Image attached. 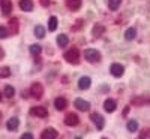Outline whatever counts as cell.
<instances>
[{
  "label": "cell",
  "instance_id": "cell-1",
  "mask_svg": "<svg viewBox=\"0 0 150 139\" xmlns=\"http://www.w3.org/2000/svg\"><path fill=\"white\" fill-rule=\"evenodd\" d=\"M65 60H68V63H71V65H78L80 63V51L77 48H71L69 51L65 53Z\"/></svg>",
  "mask_w": 150,
  "mask_h": 139
},
{
  "label": "cell",
  "instance_id": "cell-2",
  "mask_svg": "<svg viewBox=\"0 0 150 139\" xmlns=\"http://www.w3.org/2000/svg\"><path fill=\"white\" fill-rule=\"evenodd\" d=\"M84 57H86V60H87V61H90V63L101 61V53H99V51H96V49H93V48L86 49Z\"/></svg>",
  "mask_w": 150,
  "mask_h": 139
},
{
  "label": "cell",
  "instance_id": "cell-3",
  "mask_svg": "<svg viewBox=\"0 0 150 139\" xmlns=\"http://www.w3.org/2000/svg\"><path fill=\"white\" fill-rule=\"evenodd\" d=\"M42 94H44V87H42V84L33 82L32 87H30V96L35 97V99H41Z\"/></svg>",
  "mask_w": 150,
  "mask_h": 139
},
{
  "label": "cell",
  "instance_id": "cell-4",
  "mask_svg": "<svg viewBox=\"0 0 150 139\" xmlns=\"http://www.w3.org/2000/svg\"><path fill=\"white\" fill-rule=\"evenodd\" d=\"M30 114L35 115V117H39V118H47L48 117V111L44 106H33L30 109Z\"/></svg>",
  "mask_w": 150,
  "mask_h": 139
},
{
  "label": "cell",
  "instance_id": "cell-5",
  "mask_svg": "<svg viewBox=\"0 0 150 139\" xmlns=\"http://www.w3.org/2000/svg\"><path fill=\"white\" fill-rule=\"evenodd\" d=\"M110 72L112 77H116V78H120L123 77V73H125V69L122 65H119V63H112V65L110 66Z\"/></svg>",
  "mask_w": 150,
  "mask_h": 139
},
{
  "label": "cell",
  "instance_id": "cell-6",
  "mask_svg": "<svg viewBox=\"0 0 150 139\" xmlns=\"http://www.w3.org/2000/svg\"><path fill=\"white\" fill-rule=\"evenodd\" d=\"M90 120L95 123V126H96L99 130H102V129H104V126H105L104 117H102V115H99L98 112H93V114H92V115H90Z\"/></svg>",
  "mask_w": 150,
  "mask_h": 139
},
{
  "label": "cell",
  "instance_id": "cell-7",
  "mask_svg": "<svg viewBox=\"0 0 150 139\" xmlns=\"http://www.w3.org/2000/svg\"><path fill=\"white\" fill-rule=\"evenodd\" d=\"M0 9H2V14L8 17L12 12V2L11 0H0Z\"/></svg>",
  "mask_w": 150,
  "mask_h": 139
},
{
  "label": "cell",
  "instance_id": "cell-8",
  "mask_svg": "<svg viewBox=\"0 0 150 139\" xmlns=\"http://www.w3.org/2000/svg\"><path fill=\"white\" fill-rule=\"evenodd\" d=\"M65 123H66V126H71V127H74V126H77V124L80 123V118H78L77 114L69 112L68 115H66V118H65Z\"/></svg>",
  "mask_w": 150,
  "mask_h": 139
},
{
  "label": "cell",
  "instance_id": "cell-9",
  "mask_svg": "<svg viewBox=\"0 0 150 139\" xmlns=\"http://www.w3.org/2000/svg\"><path fill=\"white\" fill-rule=\"evenodd\" d=\"M41 139H57V132L51 127H48L41 133Z\"/></svg>",
  "mask_w": 150,
  "mask_h": 139
},
{
  "label": "cell",
  "instance_id": "cell-10",
  "mask_svg": "<svg viewBox=\"0 0 150 139\" xmlns=\"http://www.w3.org/2000/svg\"><path fill=\"white\" fill-rule=\"evenodd\" d=\"M74 105H75V108L80 109V111H87V109H90V103L86 102V100H83V99H75Z\"/></svg>",
  "mask_w": 150,
  "mask_h": 139
},
{
  "label": "cell",
  "instance_id": "cell-11",
  "mask_svg": "<svg viewBox=\"0 0 150 139\" xmlns=\"http://www.w3.org/2000/svg\"><path fill=\"white\" fill-rule=\"evenodd\" d=\"M117 108V103H116V100H112V99H107L105 100V103H104V109L107 112H114Z\"/></svg>",
  "mask_w": 150,
  "mask_h": 139
},
{
  "label": "cell",
  "instance_id": "cell-12",
  "mask_svg": "<svg viewBox=\"0 0 150 139\" xmlns=\"http://www.w3.org/2000/svg\"><path fill=\"white\" fill-rule=\"evenodd\" d=\"M131 103L132 105H147V103H150V99H147V97H143V96H135V97H132V100H131Z\"/></svg>",
  "mask_w": 150,
  "mask_h": 139
},
{
  "label": "cell",
  "instance_id": "cell-13",
  "mask_svg": "<svg viewBox=\"0 0 150 139\" xmlns=\"http://www.w3.org/2000/svg\"><path fill=\"white\" fill-rule=\"evenodd\" d=\"M18 126H20V121H18L17 117H12V118L8 120V123H6V127H8V130H11V132L17 130V129H18Z\"/></svg>",
  "mask_w": 150,
  "mask_h": 139
},
{
  "label": "cell",
  "instance_id": "cell-14",
  "mask_svg": "<svg viewBox=\"0 0 150 139\" xmlns=\"http://www.w3.org/2000/svg\"><path fill=\"white\" fill-rule=\"evenodd\" d=\"M90 85H92V79H90L89 77H83V78H80V81H78V87L81 88V90H87V88H90Z\"/></svg>",
  "mask_w": 150,
  "mask_h": 139
},
{
  "label": "cell",
  "instance_id": "cell-15",
  "mask_svg": "<svg viewBox=\"0 0 150 139\" xmlns=\"http://www.w3.org/2000/svg\"><path fill=\"white\" fill-rule=\"evenodd\" d=\"M54 106H56V109H59V111H63V109L68 106L66 99H63V97H57V99L54 100Z\"/></svg>",
  "mask_w": 150,
  "mask_h": 139
},
{
  "label": "cell",
  "instance_id": "cell-16",
  "mask_svg": "<svg viewBox=\"0 0 150 139\" xmlns=\"http://www.w3.org/2000/svg\"><path fill=\"white\" fill-rule=\"evenodd\" d=\"M20 8H21L24 12H30V11L33 9L32 0H20Z\"/></svg>",
  "mask_w": 150,
  "mask_h": 139
},
{
  "label": "cell",
  "instance_id": "cell-17",
  "mask_svg": "<svg viewBox=\"0 0 150 139\" xmlns=\"http://www.w3.org/2000/svg\"><path fill=\"white\" fill-rule=\"evenodd\" d=\"M66 6L71 11H77L81 8V0H66Z\"/></svg>",
  "mask_w": 150,
  "mask_h": 139
},
{
  "label": "cell",
  "instance_id": "cell-18",
  "mask_svg": "<svg viewBox=\"0 0 150 139\" xmlns=\"http://www.w3.org/2000/svg\"><path fill=\"white\" fill-rule=\"evenodd\" d=\"M3 96H6L8 99L14 97V96H15V88L12 87V85H5V88H3Z\"/></svg>",
  "mask_w": 150,
  "mask_h": 139
},
{
  "label": "cell",
  "instance_id": "cell-19",
  "mask_svg": "<svg viewBox=\"0 0 150 139\" xmlns=\"http://www.w3.org/2000/svg\"><path fill=\"white\" fill-rule=\"evenodd\" d=\"M68 42H69V39H68V36H66V34H59V36H57V45H59L60 48L66 46Z\"/></svg>",
  "mask_w": 150,
  "mask_h": 139
},
{
  "label": "cell",
  "instance_id": "cell-20",
  "mask_svg": "<svg viewBox=\"0 0 150 139\" xmlns=\"http://www.w3.org/2000/svg\"><path fill=\"white\" fill-rule=\"evenodd\" d=\"M57 29V18L56 17H50L48 20V30L50 32H56Z\"/></svg>",
  "mask_w": 150,
  "mask_h": 139
},
{
  "label": "cell",
  "instance_id": "cell-21",
  "mask_svg": "<svg viewBox=\"0 0 150 139\" xmlns=\"http://www.w3.org/2000/svg\"><path fill=\"white\" fill-rule=\"evenodd\" d=\"M122 5V0H108V8L111 11H117Z\"/></svg>",
  "mask_w": 150,
  "mask_h": 139
},
{
  "label": "cell",
  "instance_id": "cell-22",
  "mask_svg": "<svg viewBox=\"0 0 150 139\" xmlns=\"http://www.w3.org/2000/svg\"><path fill=\"white\" fill-rule=\"evenodd\" d=\"M41 51H42V46H41V45H38V44L30 45V54H32V55H39Z\"/></svg>",
  "mask_w": 150,
  "mask_h": 139
},
{
  "label": "cell",
  "instance_id": "cell-23",
  "mask_svg": "<svg viewBox=\"0 0 150 139\" xmlns=\"http://www.w3.org/2000/svg\"><path fill=\"white\" fill-rule=\"evenodd\" d=\"M104 32H105V29H104V26H99V24H96V26L93 27V36L95 37H99L101 34H104Z\"/></svg>",
  "mask_w": 150,
  "mask_h": 139
},
{
  "label": "cell",
  "instance_id": "cell-24",
  "mask_svg": "<svg viewBox=\"0 0 150 139\" xmlns=\"http://www.w3.org/2000/svg\"><path fill=\"white\" fill-rule=\"evenodd\" d=\"M135 36H137V30L134 27H131V29H128L126 32H125V37H126V41H132Z\"/></svg>",
  "mask_w": 150,
  "mask_h": 139
},
{
  "label": "cell",
  "instance_id": "cell-25",
  "mask_svg": "<svg viewBox=\"0 0 150 139\" xmlns=\"http://www.w3.org/2000/svg\"><path fill=\"white\" fill-rule=\"evenodd\" d=\"M9 27L12 33H17L18 32V20L17 18H11L9 20Z\"/></svg>",
  "mask_w": 150,
  "mask_h": 139
},
{
  "label": "cell",
  "instance_id": "cell-26",
  "mask_svg": "<svg viewBox=\"0 0 150 139\" xmlns=\"http://www.w3.org/2000/svg\"><path fill=\"white\" fill-rule=\"evenodd\" d=\"M126 127H128L129 132H137V130H138V123H137L135 120H129Z\"/></svg>",
  "mask_w": 150,
  "mask_h": 139
},
{
  "label": "cell",
  "instance_id": "cell-27",
  "mask_svg": "<svg viewBox=\"0 0 150 139\" xmlns=\"http://www.w3.org/2000/svg\"><path fill=\"white\" fill-rule=\"evenodd\" d=\"M11 77V69L8 66L0 67V78H9Z\"/></svg>",
  "mask_w": 150,
  "mask_h": 139
},
{
  "label": "cell",
  "instance_id": "cell-28",
  "mask_svg": "<svg viewBox=\"0 0 150 139\" xmlns=\"http://www.w3.org/2000/svg\"><path fill=\"white\" fill-rule=\"evenodd\" d=\"M35 34H36V37H39V39H41V37L45 36V29L42 26H36L35 27Z\"/></svg>",
  "mask_w": 150,
  "mask_h": 139
},
{
  "label": "cell",
  "instance_id": "cell-29",
  "mask_svg": "<svg viewBox=\"0 0 150 139\" xmlns=\"http://www.w3.org/2000/svg\"><path fill=\"white\" fill-rule=\"evenodd\" d=\"M140 139H150V129H144L140 135Z\"/></svg>",
  "mask_w": 150,
  "mask_h": 139
},
{
  "label": "cell",
  "instance_id": "cell-30",
  "mask_svg": "<svg viewBox=\"0 0 150 139\" xmlns=\"http://www.w3.org/2000/svg\"><path fill=\"white\" fill-rule=\"evenodd\" d=\"M5 37H8V29L0 26V39H5Z\"/></svg>",
  "mask_w": 150,
  "mask_h": 139
},
{
  "label": "cell",
  "instance_id": "cell-31",
  "mask_svg": "<svg viewBox=\"0 0 150 139\" xmlns=\"http://www.w3.org/2000/svg\"><path fill=\"white\" fill-rule=\"evenodd\" d=\"M81 27H83V20H78V21H77V26H74L72 30H80Z\"/></svg>",
  "mask_w": 150,
  "mask_h": 139
},
{
  "label": "cell",
  "instance_id": "cell-32",
  "mask_svg": "<svg viewBox=\"0 0 150 139\" xmlns=\"http://www.w3.org/2000/svg\"><path fill=\"white\" fill-rule=\"evenodd\" d=\"M21 139H33V135H32V133H24V135L21 136Z\"/></svg>",
  "mask_w": 150,
  "mask_h": 139
},
{
  "label": "cell",
  "instance_id": "cell-33",
  "mask_svg": "<svg viewBox=\"0 0 150 139\" xmlns=\"http://www.w3.org/2000/svg\"><path fill=\"white\" fill-rule=\"evenodd\" d=\"M41 5L42 6H48L50 5V0H41Z\"/></svg>",
  "mask_w": 150,
  "mask_h": 139
},
{
  "label": "cell",
  "instance_id": "cell-34",
  "mask_svg": "<svg viewBox=\"0 0 150 139\" xmlns=\"http://www.w3.org/2000/svg\"><path fill=\"white\" fill-rule=\"evenodd\" d=\"M3 55H5V53H3V49H2V46H0V60L3 58Z\"/></svg>",
  "mask_w": 150,
  "mask_h": 139
},
{
  "label": "cell",
  "instance_id": "cell-35",
  "mask_svg": "<svg viewBox=\"0 0 150 139\" xmlns=\"http://www.w3.org/2000/svg\"><path fill=\"white\" fill-rule=\"evenodd\" d=\"M0 100H2V93H0Z\"/></svg>",
  "mask_w": 150,
  "mask_h": 139
},
{
  "label": "cell",
  "instance_id": "cell-36",
  "mask_svg": "<svg viewBox=\"0 0 150 139\" xmlns=\"http://www.w3.org/2000/svg\"><path fill=\"white\" fill-rule=\"evenodd\" d=\"M77 139H81V138H77Z\"/></svg>",
  "mask_w": 150,
  "mask_h": 139
},
{
  "label": "cell",
  "instance_id": "cell-37",
  "mask_svg": "<svg viewBox=\"0 0 150 139\" xmlns=\"http://www.w3.org/2000/svg\"><path fill=\"white\" fill-rule=\"evenodd\" d=\"M102 139H107V138H102Z\"/></svg>",
  "mask_w": 150,
  "mask_h": 139
}]
</instances>
